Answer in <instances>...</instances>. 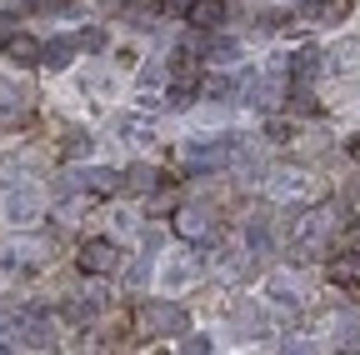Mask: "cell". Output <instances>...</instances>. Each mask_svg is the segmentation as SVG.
Masks as SVG:
<instances>
[{"label":"cell","mask_w":360,"mask_h":355,"mask_svg":"<svg viewBox=\"0 0 360 355\" xmlns=\"http://www.w3.org/2000/svg\"><path fill=\"white\" fill-rule=\"evenodd\" d=\"M330 280H335V285H360V255L330 260Z\"/></svg>","instance_id":"obj_10"},{"label":"cell","mask_w":360,"mask_h":355,"mask_svg":"<svg viewBox=\"0 0 360 355\" xmlns=\"http://www.w3.org/2000/svg\"><path fill=\"white\" fill-rule=\"evenodd\" d=\"M141 330L155 335V340H175V335H186V310L175 300H146L141 305Z\"/></svg>","instance_id":"obj_1"},{"label":"cell","mask_w":360,"mask_h":355,"mask_svg":"<svg viewBox=\"0 0 360 355\" xmlns=\"http://www.w3.org/2000/svg\"><path fill=\"white\" fill-rule=\"evenodd\" d=\"M125 186H130V191H150V186H155V170H150V165L125 170Z\"/></svg>","instance_id":"obj_16"},{"label":"cell","mask_w":360,"mask_h":355,"mask_svg":"<svg viewBox=\"0 0 360 355\" xmlns=\"http://www.w3.org/2000/svg\"><path fill=\"white\" fill-rule=\"evenodd\" d=\"M245 240H250V250H265V245H270V220H265V215H250Z\"/></svg>","instance_id":"obj_12"},{"label":"cell","mask_w":360,"mask_h":355,"mask_svg":"<svg viewBox=\"0 0 360 355\" xmlns=\"http://www.w3.org/2000/svg\"><path fill=\"white\" fill-rule=\"evenodd\" d=\"M326 231H330V215H326V210H310V215H300V245H305V240L315 245Z\"/></svg>","instance_id":"obj_11"},{"label":"cell","mask_w":360,"mask_h":355,"mask_svg":"<svg viewBox=\"0 0 360 355\" xmlns=\"http://www.w3.org/2000/svg\"><path fill=\"white\" fill-rule=\"evenodd\" d=\"M231 136H200V141H186V170H195V175H205V170H220L225 160H231Z\"/></svg>","instance_id":"obj_2"},{"label":"cell","mask_w":360,"mask_h":355,"mask_svg":"<svg viewBox=\"0 0 360 355\" xmlns=\"http://www.w3.org/2000/svg\"><path fill=\"white\" fill-rule=\"evenodd\" d=\"M186 20H191V30H215L225 20V0H191Z\"/></svg>","instance_id":"obj_5"},{"label":"cell","mask_w":360,"mask_h":355,"mask_svg":"<svg viewBox=\"0 0 360 355\" xmlns=\"http://www.w3.org/2000/svg\"><path fill=\"white\" fill-rule=\"evenodd\" d=\"M175 226H180V235H191V240H205V235H210V210L191 205V210H180V215H175Z\"/></svg>","instance_id":"obj_7"},{"label":"cell","mask_w":360,"mask_h":355,"mask_svg":"<svg viewBox=\"0 0 360 355\" xmlns=\"http://www.w3.org/2000/svg\"><path fill=\"white\" fill-rule=\"evenodd\" d=\"M65 150L70 155H85L90 150V136H85V130H65Z\"/></svg>","instance_id":"obj_19"},{"label":"cell","mask_w":360,"mask_h":355,"mask_svg":"<svg viewBox=\"0 0 360 355\" xmlns=\"http://www.w3.org/2000/svg\"><path fill=\"white\" fill-rule=\"evenodd\" d=\"M180 355H210V340H205V335H186V345H180Z\"/></svg>","instance_id":"obj_20"},{"label":"cell","mask_w":360,"mask_h":355,"mask_svg":"<svg viewBox=\"0 0 360 355\" xmlns=\"http://www.w3.org/2000/svg\"><path fill=\"white\" fill-rule=\"evenodd\" d=\"M75 51H80V40H75V35H56V40H45V46H40V65L65 70V65L75 60Z\"/></svg>","instance_id":"obj_4"},{"label":"cell","mask_w":360,"mask_h":355,"mask_svg":"<svg viewBox=\"0 0 360 355\" xmlns=\"http://www.w3.org/2000/svg\"><path fill=\"white\" fill-rule=\"evenodd\" d=\"M305 15H310V20H321V25H335V20L350 15V0H310Z\"/></svg>","instance_id":"obj_8"},{"label":"cell","mask_w":360,"mask_h":355,"mask_svg":"<svg viewBox=\"0 0 360 355\" xmlns=\"http://www.w3.org/2000/svg\"><path fill=\"white\" fill-rule=\"evenodd\" d=\"M236 56H240L236 40H215V46H210V60H215V65H231Z\"/></svg>","instance_id":"obj_17"},{"label":"cell","mask_w":360,"mask_h":355,"mask_svg":"<svg viewBox=\"0 0 360 355\" xmlns=\"http://www.w3.org/2000/svg\"><path fill=\"white\" fill-rule=\"evenodd\" d=\"M195 75H200V60H195L191 51H175V56H170V80H175V85H186V91H191Z\"/></svg>","instance_id":"obj_9"},{"label":"cell","mask_w":360,"mask_h":355,"mask_svg":"<svg viewBox=\"0 0 360 355\" xmlns=\"http://www.w3.org/2000/svg\"><path fill=\"white\" fill-rule=\"evenodd\" d=\"M335 335H340V350H345V345H360V321H350V325L340 321V330H335Z\"/></svg>","instance_id":"obj_21"},{"label":"cell","mask_w":360,"mask_h":355,"mask_svg":"<svg viewBox=\"0 0 360 355\" xmlns=\"http://www.w3.org/2000/svg\"><path fill=\"white\" fill-rule=\"evenodd\" d=\"M315 65H321V56H315V51H295V56H290V75H295V80H310Z\"/></svg>","instance_id":"obj_13"},{"label":"cell","mask_w":360,"mask_h":355,"mask_svg":"<svg viewBox=\"0 0 360 355\" xmlns=\"http://www.w3.org/2000/svg\"><path fill=\"white\" fill-rule=\"evenodd\" d=\"M75 260H80L85 276H110L115 265H120V250H115V240H85Z\"/></svg>","instance_id":"obj_3"},{"label":"cell","mask_w":360,"mask_h":355,"mask_svg":"<svg viewBox=\"0 0 360 355\" xmlns=\"http://www.w3.org/2000/svg\"><path fill=\"white\" fill-rule=\"evenodd\" d=\"M0 355H15V340H11L6 330H0Z\"/></svg>","instance_id":"obj_24"},{"label":"cell","mask_w":360,"mask_h":355,"mask_svg":"<svg viewBox=\"0 0 360 355\" xmlns=\"http://www.w3.org/2000/svg\"><path fill=\"white\" fill-rule=\"evenodd\" d=\"M80 46H85V51H105V30H85Z\"/></svg>","instance_id":"obj_22"},{"label":"cell","mask_w":360,"mask_h":355,"mask_svg":"<svg viewBox=\"0 0 360 355\" xmlns=\"http://www.w3.org/2000/svg\"><path fill=\"white\" fill-rule=\"evenodd\" d=\"M305 6H310V0H305Z\"/></svg>","instance_id":"obj_25"},{"label":"cell","mask_w":360,"mask_h":355,"mask_svg":"<svg viewBox=\"0 0 360 355\" xmlns=\"http://www.w3.org/2000/svg\"><path fill=\"white\" fill-rule=\"evenodd\" d=\"M20 340L30 350H51L56 345V325L45 321V316H20Z\"/></svg>","instance_id":"obj_6"},{"label":"cell","mask_w":360,"mask_h":355,"mask_svg":"<svg viewBox=\"0 0 360 355\" xmlns=\"http://www.w3.org/2000/svg\"><path fill=\"white\" fill-rule=\"evenodd\" d=\"M11 56L30 65V60H40V46H35V40H15V46H11Z\"/></svg>","instance_id":"obj_18"},{"label":"cell","mask_w":360,"mask_h":355,"mask_svg":"<svg viewBox=\"0 0 360 355\" xmlns=\"http://www.w3.org/2000/svg\"><path fill=\"white\" fill-rule=\"evenodd\" d=\"M0 115H6V120L20 115V91H15L11 80H0Z\"/></svg>","instance_id":"obj_14"},{"label":"cell","mask_w":360,"mask_h":355,"mask_svg":"<svg viewBox=\"0 0 360 355\" xmlns=\"http://www.w3.org/2000/svg\"><path fill=\"white\" fill-rule=\"evenodd\" d=\"M80 181H85L90 191H115L120 175H115V170H90V175H80Z\"/></svg>","instance_id":"obj_15"},{"label":"cell","mask_w":360,"mask_h":355,"mask_svg":"<svg viewBox=\"0 0 360 355\" xmlns=\"http://www.w3.org/2000/svg\"><path fill=\"white\" fill-rule=\"evenodd\" d=\"M281 355H315V345H310V340H290Z\"/></svg>","instance_id":"obj_23"}]
</instances>
